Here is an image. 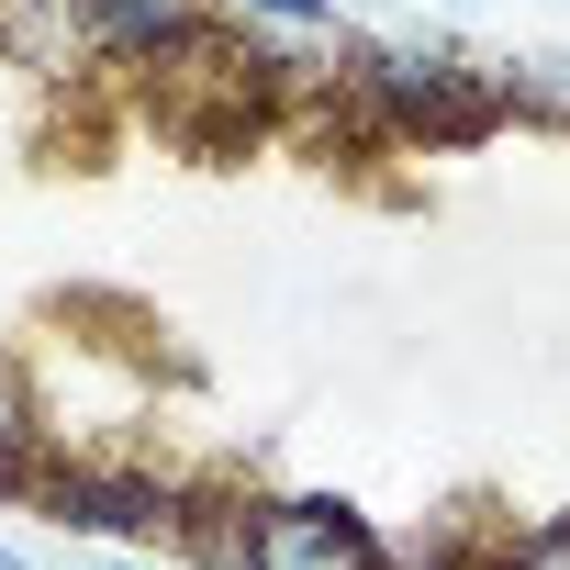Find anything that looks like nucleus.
Wrapping results in <instances>:
<instances>
[{
	"mask_svg": "<svg viewBox=\"0 0 570 570\" xmlns=\"http://www.w3.org/2000/svg\"><path fill=\"white\" fill-rule=\"evenodd\" d=\"M358 101H370L392 135L459 146V135H481V124L503 112V79H481L459 46H370V57H358Z\"/></svg>",
	"mask_w": 570,
	"mask_h": 570,
	"instance_id": "nucleus-1",
	"label": "nucleus"
},
{
	"mask_svg": "<svg viewBox=\"0 0 570 570\" xmlns=\"http://www.w3.org/2000/svg\"><path fill=\"white\" fill-rule=\"evenodd\" d=\"M235 570H392V548L347 514V503H246V525L224 537Z\"/></svg>",
	"mask_w": 570,
	"mask_h": 570,
	"instance_id": "nucleus-2",
	"label": "nucleus"
},
{
	"mask_svg": "<svg viewBox=\"0 0 570 570\" xmlns=\"http://www.w3.org/2000/svg\"><path fill=\"white\" fill-rule=\"evenodd\" d=\"M35 492H46V514H57L68 537H157V525L179 514V492L146 481V470H46Z\"/></svg>",
	"mask_w": 570,
	"mask_h": 570,
	"instance_id": "nucleus-3",
	"label": "nucleus"
},
{
	"mask_svg": "<svg viewBox=\"0 0 570 570\" xmlns=\"http://www.w3.org/2000/svg\"><path fill=\"white\" fill-rule=\"evenodd\" d=\"M0 57H12L23 79H90V68H112L90 0H0Z\"/></svg>",
	"mask_w": 570,
	"mask_h": 570,
	"instance_id": "nucleus-4",
	"label": "nucleus"
},
{
	"mask_svg": "<svg viewBox=\"0 0 570 570\" xmlns=\"http://www.w3.org/2000/svg\"><path fill=\"white\" fill-rule=\"evenodd\" d=\"M90 12H101V57H135V68L202 35V0H90Z\"/></svg>",
	"mask_w": 570,
	"mask_h": 570,
	"instance_id": "nucleus-5",
	"label": "nucleus"
},
{
	"mask_svg": "<svg viewBox=\"0 0 570 570\" xmlns=\"http://www.w3.org/2000/svg\"><path fill=\"white\" fill-rule=\"evenodd\" d=\"M46 403H35V381H23V358H0V481H23L35 459H46Z\"/></svg>",
	"mask_w": 570,
	"mask_h": 570,
	"instance_id": "nucleus-6",
	"label": "nucleus"
},
{
	"mask_svg": "<svg viewBox=\"0 0 570 570\" xmlns=\"http://www.w3.org/2000/svg\"><path fill=\"white\" fill-rule=\"evenodd\" d=\"M224 12H257V23H292V35H347L336 0H224Z\"/></svg>",
	"mask_w": 570,
	"mask_h": 570,
	"instance_id": "nucleus-7",
	"label": "nucleus"
},
{
	"mask_svg": "<svg viewBox=\"0 0 570 570\" xmlns=\"http://www.w3.org/2000/svg\"><path fill=\"white\" fill-rule=\"evenodd\" d=\"M503 570H570V514H559V525H537V537H514V548H503Z\"/></svg>",
	"mask_w": 570,
	"mask_h": 570,
	"instance_id": "nucleus-8",
	"label": "nucleus"
},
{
	"mask_svg": "<svg viewBox=\"0 0 570 570\" xmlns=\"http://www.w3.org/2000/svg\"><path fill=\"white\" fill-rule=\"evenodd\" d=\"M425 570H503V559H481V548H448V559H425Z\"/></svg>",
	"mask_w": 570,
	"mask_h": 570,
	"instance_id": "nucleus-9",
	"label": "nucleus"
},
{
	"mask_svg": "<svg viewBox=\"0 0 570 570\" xmlns=\"http://www.w3.org/2000/svg\"><path fill=\"white\" fill-rule=\"evenodd\" d=\"M0 570H35V559H23V548H0Z\"/></svg>",
	"mask_w": 570,
	"mask_h": 570,
	"instance_id": "nucleus-10",
	"label": "nucleus"
},
{
	"mask_svg": "<svg viewBox=\"0 0 570 570\" xmlns=\"http://www.w3.org/2000/svg\"><path fill=\"white\" fill-rule=\"evenodd\" d=\"M101 570H146V559H101Z\"/></svg>",
	"mask_w": 570,
	"mask_h": 570,
	"instance_id": "nucleus-11",
	"label": "nucleus"
}]
</instances>
